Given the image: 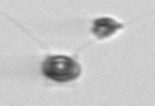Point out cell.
Instances as JSON below:
<instances>
[{"instance_id": "cell-1", "label": "cell", "mask_w": 155, "mask_h": 106, "mask_svg": "<svg viewBox=\"0 0 155 106\" xmlns=\"http://www.w3.org/2000/svg\"><path fill=\"white\" fill-rule=\"evenodd\" d=\"M43 74L53 81L66 83L79 78L80 65L67 56H51L43 62Z\"/></svg>"}, {"instance_id": "cell-2", "label": "cell", "mask_w": 155, "mask_h": 106, "mask_svg": "<svg viewBox=\"0 0 155 106\" xmlns=\"http://www.w3.org/2000/svg\"><path fill=\"white\" fill-rule=\"evenodd\" d=\"M122 28L123 23H120L119 21L111 17H102L94 20L93 26H92V32L98 39H106L109 36H113L114 34H116Z\"/></svg>"}]
</instances>
